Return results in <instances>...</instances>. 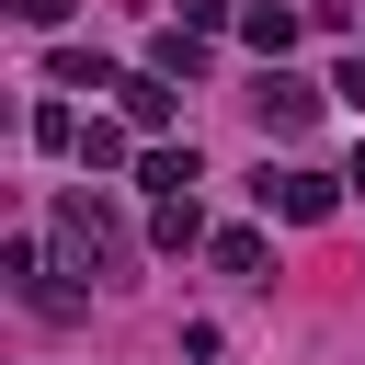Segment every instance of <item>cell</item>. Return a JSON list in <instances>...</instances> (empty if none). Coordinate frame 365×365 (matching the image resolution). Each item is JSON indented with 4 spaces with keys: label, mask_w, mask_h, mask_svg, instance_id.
<instances>
[{
    "label": "cell",
    "mask_w": 365,
    "mask_h": 365,
    "mask_svg": "<svg viewBox=\"0 0 365 365\" xmlns=\"http://www.w3.org/2000/svg\"><path fill=\"white\" fill-rule=\"evenodd\" d=\"M342 182H354V194H365V148H354V171H342Z\"/></svg>",
    "instance_id": "7c38bea8"
},
{
    "label": "cell",
    "mask_w": 365,
    "mask_h": 365,
    "mask_svg": "<svg viewBox=\"0 0 365 365\" xmlns=\"http://www.w3.org/2000/svg\"><path fill=\"white\" fill-rule=\"evenodd\" d=\"M148 68H171V80H194V68H205V46H194V34H182V23H171V34H160V46H148Z\"/></svg>",
    "instance_id": "52a82bcc"
},
{
    "label": "cell",
    "mask_w": 365,
    "mask_h": 365,
    "mask_svg": "<svg viewBox=\"0 0 365 365\" xmlns=\"http://www.w3.org/2000/svg\"><path fill=\"white\" fill-rule=\"evenodd\" d=\"M240 34H251L262 57H285V46H297V11H285V0H251V11H240Z\"/></svg>",
    "instance_id": "3957f363"
},
{
    "label": "cell",
    "mask_w": 365,
    "mask_h": 365,
    "mask_svg": "<svg viewBox=\"0 0 365 365\" xmlns=\"http://www.w3.org/2000/svg\"><path fill=\"white\" fill-rule=\"evenodd\" d=\"M57 91H103V57L91 46H57Z\"/></svg>",
    "instance_id": "9c48e42d"
},
{
    "label": "cell",
    "mask_w": 365,
    "mask_h": 365,
    "mask_svg": "<svg viewBox=\"0 0 365 365\" xmlns=\"http://www.w3.org/2000/svg\"><path fill=\"white\" fill-rule=\"evenodd\" d=\"M251 114H262V125H274V137H297V125H308V114H319V91H308V80H285V68H274V80H262V91H251Z\"/></svg>",
    "instance_id": "7a4b0ae2"
},
{
    "label": "cell",
    "mask_w": 365,
    "mask_h": 365,
    "mask_svg": "<svg viewBox=\"0 0 365 365\" xmlns=\"http://www.w3.org/2000/svg\"><path fill=\"white\" fill-rule=\"evenodd\" d=\"M331 91H342V103L365 114V57H342V80H331Z\"/></svg>",
    "instance_id": "8fae6325"
},
{
    "label": "cell",
    "mask_w": 365,
    "mask_h": 365,
    "mask_svg": "<svg viewBox=\"0 0 365 365\" xmlns=\"http://www.w3.org/2000/svg\"><path fill=\"white\" fill-rule=\"evenodd\" d=\"M251 194H262V205H274V217H297V228H319V217H331V205H342V194H331V171H262V182H251Z\"/></svg>",
    "instance_id": "6da1fadb"
},
{
    "label": "cell",
    "mask_w": 365,
    "mask_h": 365,
    "mask_svg": "<svg viewBox=\"0 0 365 365\" xmlns=\"http://www.w3.org/2000/svg\"><path fill=\"white\" fill-rule=\"evenodd\" d=\"M125 125H171V68H148V80H125Z\"/></svg>",
    "instance_id": "277c9868"
},
{
    "label": "cell",
    "mask_w": 365,
    "mask_h": 365,
    "mask_svg": "<svg viewBox=\"0 0 365 365\" xmlns=\"http://www.w3.org/2000/svg\"><path fill=\"white\" fill-rule=\"evenodd\" d=\"M217 274H240V285H262V240H251V228H228V240H217Z\"/></svg>",
    "instance_id": "ba28073f"
},
{
    "label": "cell",
    "mask_w": 365,
    "mask_h": 365,
    "mask_svg": "<svg viewBox=\"0 0 365 365\" xmlns=\"http://www.w3.org/2000/svg\"><path fill=\"white\" fill-rule=\"evenodd\" d=\"M80 160H91V171H114V160H125V125H103V114H91V125H80Z\"/></svg>",
    "instance_id": "30bf717a"
},
{
    "label": "cell",
    "mask_w": 365,
    "mask_h": 365,
    "mask_svg": "<svg viewBox=\"0 0 365 365\" xmlns=\"http://www.w3.org/2000/svg\"><path fill=\"white\" fill-rule=\"evenodd\" d=\"M194 228H205V217H194V194H160V217H148V240H160V251H194Z\"/></svg>",
    "instance_id": "8992f818"
},
{
    "label": "cell",
    "mask_w": 365,
    "mask_h": 365,
    "mask_svg": "<svg viewBox=\"0 0 365 365\" xmlns=\"http://www.w3.org/2000/svg\"><path fill=\"white\" fill-rule=\"evenodd\" d=\"M194 182H205L194 148H148V194H194Z\"/></svg>",
    "instance_id": "5b68a950"
}]
</instances>
